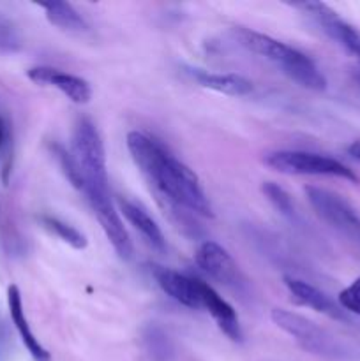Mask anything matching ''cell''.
<instances>
[{
	"label": "cell",
	"instance_id": "1",
	"mask_svg": "<svg viewBox=\"0 0 360 361\" xmlns=\"http://www.w3.org/2000/svg\"><path fill=\"white\" fill-rule=\"evenodd\" d=\"M126 143L134 164L172 214L180 217V214L186 215L180 210H187L201 217H214L196 173L179 161L164 145L138 130L127 134Z\"/></svg>",
	"mask_w": 360,
	"mask_h": 361
},
{
	"label": "cell",
	"instance_id": "2",
	"mask_svg": "<svg viewBox=\"0 0 360 361\" xmlns=\"http://www.w3.org/2000/svg\"><path fill=\"white\" fill-rule=\"evenodd\" d=\"M233 35L244 48L249 49L254 55L267 59L277 69H281V73H284L293 81L302 85L304 88L316 92L327 88V80L316 67V63L309 56L304 55L302 51L293 48V46L246 27H235L233 28Z\"/></svg>",
	"mask_w": 360,
	"mask_h": 361
},
{
	"label": "cell",
	"instance_id": "3",
	"mask_svg": "<svg viewBox=\"0 0 360 361\" xmlns=\"http://www.w3.org/2000/svg\"><path fill=\"white\" fill-rule=\"evenodd\" d=\"M71 154L81 169L87 189L108 190V171H106V152L97 127L90 118L81 116L76 120L71 140Z\"/></svg>",
	"mask_w": 360,
	"mask_h": 361
},
{
	"label": "cell",
	"instance_id": "4",
	"mask_svg": "<svg viewBox=\"0 0 360 361\" xmlns=\"http://www.w3.org/2000/svg\"><path fill=\"white\" fill-rule=\"evenodd\" d=\"M150 274L154 275L155 282L164 295H168L169 298L187 309L205 310L212 316L224 303V298L219 296V293L212 286L200 279L179 274V271L161 267V264H150Z\"/></svg>",
	"mask_w": 360,
	"mask_h": 361
},
{
	"label": "cell",
	"instance_id": "5",
	"mask_svg": "<svg viewBox=\"0 0 360 361\" xmlns=\"http://www.w3.org/2000/svg\"><path fill=\"white\" fill-rule=\"evenodd\" d=\"M272 321L284 334H288L304 351L327 360H346L348 353L335 337L327 330L318 326L316 323L296 312L286 309H274L270 314Z\"/></svg>",
	"mask_w": 360,
	"mask_h": 361
},
{
	"label": "cell",
	"instance_id": "6",
	"mask_svg": "<svg viewBox=\"0 0 360 361\" xmlns=\"http://www.w3.org/2000/svg\"><path fill=\"white\" fill-rule=\"evenodd\" d=\"M265 164L282 175H313V176H337L359 183V176L353 169L327 155L313 154L302 150H279L265 157Z\"/></svg>",
	"mask_w": 360,
	"mask_h": 361
},
{
	"label": "cell",
	"instance_id": "7",
	"mask_svg": "<svg viewBox=\"0 0 360 361\" xmlns=\"http://www.w3.org/2000/svg\"><path fill=\"white\" fill-rule=\"evenodd\" d=\"M306 196L321 221L360 242V215L344 197L332 190L313 185L306 187Z\"/></svg>",
	"mask_w": 360,
	"mask_h": 361
},
{
	"label": "cell",
	"instance_id": "8",
	"mask_svg": "<svg viewBox=\"0 0 360 361\" xmlns=\"http://www.w3.org/2000/svg\"><path fill=\"white\" fill-rule=\"evenodd\" d=\"M83 194L88 203H90L94 215L97 217L99 224H101L102 231H104L106 238L109 240L115 252L122 259H131L133 257V243H131L129 233H127L119 212L113 207L108 190L87 189Z\"/></svg>",
	"mask_w": 360,
	"mask_h": 361
},
{
	"label": "cell",
	"instance_id": "9",
	"mask_svg": "<svg viewBox=\"0 0 360 361\" xmlns=\"http://www.w3.org/2000/svg\"><path fill=\"white\" fill-rule=\"evenodd\" d=\"M194 261H196L198 268H201L208 277H212L226 288L240 291L246 286V279H244L235 259L229 256L228 250L222 249L219 243L212 242V240H207L198 247Z\"/></svg>",
	"mask_w": 360,
	"mask_h": 361
},
{
	"label": "cell",
	"instance_id": "10",
	"mask_svg": "<svg viewBox=\"0 0 360 361\" xmlns=\"http://www.w3.org/2000/svg\"><path fill=\"white\" fill-rule=\"evenodd\" d=\"M295 7L306 11L328 37L360 59V30L342 20L332 7L323 2H302L296 4Z\"/></svg>",
	"mask_w": 360,
	"mask_h": 361
},
{
	"label": "cell",
	"instance_id": "11",
	"mask_svg": "<svg viewBox=\"0 0 360 361\" xmlns=\"http://www.w3.org/2000/svg\"><path fill=\"white\" fill-rule=\"evenodd\" d=\"M27 76L28 80L37 85H42V87L56 88L69 101H73L74 104H87L92 99V88L88 81H85L83 78L74 76V74L62 73V71L55 69V67H32V69L27 71Z\"/></svg>",
	"mask_w": 360,
	"mask_h": 361
},
{
	"label": "cell",
	"instance_id": "12",
	"mask_svg": "<svg viewBox=\"0 0 360 361\" xmlns=\"http://www.w3.org/2000/svg\"><path fill=\"white\" fill-rule=\"evenodd\" d=\"M284 286L288 288L289 295L293 296L296 303L304 307H309V309L316 310V312L323 314V316L330 317L335 321H348L344 310L330 298V296L325 295L323 291H320L318 288H314L313 284L306 281H300L295 277H284Z\"/></svg>",
	"mask_w": 360,
	"mask_h": 361
},
{
	"label": "cell",
	"instance_id": "13",
	"mask_svg": "<svg viewBox=\"0 0 360 361\" xmlns=\"http://www.w3.org/2000/svg\"><path fill=\"white\" fill-rule=\"evenodd\" d=\"M7 305H9V314L11 319H13L14 328L18 330L21 342L27 348L28 355L32 356L34 361H52V355L46 351L41 345V342L35 338V335L32 334L30 324H28L27 316H25L23 310V302H21V293L18 289V286H9L7 289Z\"/></svg>",
	"mask_w": 360,
	"mask_h": 361
},
{
	"label": "cell",
	"instance_id": "14",
	"mask_svg": "<svg viewBox=\"0 0 360 361\" xmlns=\"http://www.w3.org/2000/svg\"><path fill=\"white\" fill-rule=\"evenodd\" d=\"M187 73L205 88L219 92V94L232 95V97H239V95H247L253 92V83L247 78L240 76L235 73H208L203 69H187Z\"/></svg>",
	"mask_w": 360,
	"mask_h": 361
},
{
	"label": "cell",
	"instance_id": "15",
	"mask_svg": "<svg viewBox=\"0 0 360 361\" xmlns=\"http://www.w3.org/2000/svg\"><path fill=\"white\" fill-rule=\"evenodd\" d=\"M120 210H122L124 217L138 229V231L143 235V238L150 243L154 249L164 250L166 249V240L162 235L161 228L157 226V222L136 203H131V201L122 200L120 201Z\"/></svg>",
	"mask_w": 360,
	"mask_h": 361
},
{
	"label": "cell",
	"instance_id": "16",
	"mask_svg": "<svg viewBox=\"0 0 360 361\" xmlns=\"http://www.w3.org/2000/svg\"><path fill=\"white\" fill-rule=\"evenodd\" d=\"M46 14V20L55 27L69 32H85L88 30V23L85 18L74 9L69 2H41L37 4Z\"/></svg>",
	"mask_w": 360,
	"mask_h": 361
},
{
	"label": "cell",
	"instance_id": "17",
	"mask_svg": "<svg viewBox=\"0 0 360 361\" xmlns=\"http://www.w3.org/2000/svg\"><path fill=\"white\" fill-rule=\"evenodd\" d=\"M141 348L150 361H173L175 358L173 342L157 324H148L141 330Z\"/></svg>",
	"mask_w": 360,
	"mask_h": 361
},
{
	"label": "cell",
	"instance_id": "18",
	"mask_svg": "<svg viewBox=\"0 0 360 361\" xmlns=\"http://www.w3.org/2000/svg\"><path fill=\"white\" fill-rule=\"evenodd\" d=\"M39 221H41L42 228L48 229V231L53 233L55 236H59L62 242H66L67 245H71L73 249L83 250L85 247L88 245L87 236H85L83 233L78 231L74 226L66 224L64 221H60V219H56V217H52V215H42Z\"/></svg>",
	"mask_w": 360,
	"mask_h": 361
},
{
	"label": "cell",
	"instance_id": "19",
	"mask_svg": "<svg viewBox=\"0 0 360 361\" xmlns=\"http://www.w3.org/2000/svg\"><path fill=\"white\" fill-rule=\"evenodd\" d=\"M53 155H55L56 161H59L60 168H62V173L66 175V178L69 180L71 185L81 192L85 187V178L83 175H81L80 166H78V162L74 161L73 154L67 152L62 145H53Z\"/></svg>",
	"mask_w": 360,
	"mask_h": 361
},
{
	"label": "cell",
	"instance_id": "20",
	"mask_svg": "<svg viewBox=\"0 0 360 361\" xmlns=\"http://www.w3.org/2000/svg\"><path fill=\"white\" fill-rule=\"evenodd\" d=\"M261 192L274 204L275 210L281 212L282 215H286V217H293L295 215V207H293L292 196L281 185H277L274 182H265L261 185Z\"/></svg>",
	"mask_w": 360,
	"mask_h": 361
},
{
	"label": "cell",
	"instance_id": "21",
	"mask_svg": "<svg viewBox=\"0 0 360 361\" xmlns=\"http://www.w3.org/2000/svg\"><path fill=\"white\" fill-rule=\"evenodd\" d=\"M337 305L344 312L360 316V277L355 279L348 288L339 293Z\"/></svg>",
	"mask_w": 360,
	"mask_h": 361
},
{
	"label": "cell",
	"instance_id": "22",
	"mask_svg": "<svg viewBox=\"0 0 360 361\" xmlns=\"http://www.w3.org/2000/svg\"><path fill=\"white\" fill-rule=\"evenodd\" d=\"M21 48V39L16 27L9 20L0 16V51L13 53Z\"/></svg>",
	"mask_w": 360,
	"mask_h": 361
},
{
	"label": "cell",
	"instance_id": "23",
	"mask_svg": "<svg viewBox=\"0 0 360 361\" xmlns=\"http://www.w3.org/2000/svg\"><path fill=\"white\" fill-rule=\"evenodd\" d=\"M346 152H348V155H352L353 159L360 161V140L353 141V143L346 148Z\"/></svg>",
	"mask_w": 360,
	"mask_h": 361
},
{
	"label": "cell",
	"instance_id": "24",
	"mask_svg": "<svg viewBox=\"0 0 360 361\" xmlns=\"http://www.w3.org/2000/svg\"><path fill=\"white\" fill-rule=\"evenodd\" d=\"M6 335H7V331H6V326H4L2 319H0V348H2V345H4V342H6Z\"/></svg>",
	"mask_w": 360,
	"mask_h": 361
},
{
	"label": "cell",
	"instance_id": "25",
	"mask_svg": "<svg viewBox=\"0 0 360 361\" xmlns=\"http://www.w3.org/2000/svg\"><path fill=\"white\" fill-rule=\"evenodd\" d=\"M356 80H359V83H360V74H356Z\"/></svg>",
	"mask_w": 360,
	"mask_h": 361
},
{
	"label": "cell",
	"instance_id": "26",
	"mask_svg": "<svg viewBox=\"0 0 360 361\" xmlns=\"http://www.w3.org/2000/svg\"><path fill=\"white\" fill-rule=\"evenodd\" d=\"M0 126H2V120H0Z\"/></svg>",
	"mask_w": 360,
	"mask_h": 361
}]
</instances>
